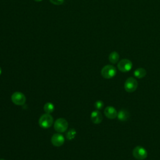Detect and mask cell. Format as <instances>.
<instances>
[{"mask_svg": "<svg viewBox=\"0 0 160 160\" xmlns=\"http://www.w3.org/2000/svg\"><path fill=\"white\" fill-rule=\"evenodd\" d=\"M26 100L24 94L21 92H14L11 95V101L16 105H23L26 102Z\"/></svg>", "mask_w": 160, "mask_h": 160, "instance_id": "cell-6", "label": "cell"}, {"mask_svg": "<svg viewBox=\"0 0 160 160\" xmlns=\"http://www.w3.org/2000/svg\"><path fill=\"white\" fill-rule=\"evenodd\" d=\"M117 118L120 121H126L129 118V113L126 109H121L118 112Z\"/></svg>", "mask_w": 160, "mask_h": 160, "instance_id": "cell-11", "label": "cell"}, {"mask_svg": "<svg viewBox=\"0 0 160 160\" xmlns=\"http://www.w3.org/2000/svg\"><path fill=\"white\" fill-rule=\"evenodd\" d=\"M119 55L116 51H113L111 52L109 55V61L112 64H116V62H118L119 61Z\"/></svg>", "mask_w": 160, "mask_h": 160, "instance_id": "cell-13", "label": "cell"}, {"mask_svg": "<svg viewBox=\"0 0 160 160\" xmlns=\"http://www.w3.org/2000/svg\"><path fill=\"white\" fill-rule=\"evenodd\" d=\"M101 74L105 79H111L116 76V69L112 65H106L102 68Z\"/></svg>", "mask_w": 160, "mask_h": 160, "instance_id": "cell-2", "label": "cell"}, {"mask_svg": "<svg viewBox=\"0 0 160 160\" xmlns=\"http://www.w3.org/2000/svg\"><path fill=\"white\" fill-rule=\"evenodd\" d=\"M51 142L54 146L60 147L64 142V138L62 134L59 133H56L51 137Z\"/></svg>", "mask_w": 160, "mask_h": 160, "instance_id": "cell-8", "label": "cell"}, {"mask_svg": "<svg viewBox=\"0 0 160 160\" xmlns=\"http://www.w3.org/2000/svg\"><path fill=\"white\" fill-rule=\"evenodd\" d=\"M35 1H38V2H39V1H41L42 0H34Z\"/></svg>", "mask_w": 160, "mask_h": 160, "instance_id": "cell-19", "label": "cell"}, {"mask_svg": "<svg viewBox=\"0 0 160 160\" xmlns=\"http://www.w3.org/2000/svg\"><path fill=\"white\" fill-rule=\"evenodd\" d=\"M104 106V103L101 100H98L96 101L94 103V107L96 109V110H100Z\"/></svg>", "mask_w": 160, "mask_h": 160, "instance_id": "cell-16", "label": "cell"}, {"mask_svg": "<svg viewBox=\"0 0 160 160\" xmlns=\"http://www.w3.org/2000/svg\"><path fill=\"white\" fill-rule=\"evenodd\" d=\"M104 113L105 116L108 118L111 119H113L117 117L118 112L116 109L113 106H107L104 111Z\"/></svg>", "mask_w": 160, "mask_h": 160, "instance_id": "cell-9", "label": "cell"}, {"mask_svg": "<svg viewBox=\"0 0 160 160\" xmlns=\"http://www.w3.org/2000/svg\"><path fill=\"white\" fill-rule=\"evenodd\" d=\"M68 128V121L64 118H59L56 119L54 124V128L58 132H65L67 130Z\"/></svg>", "mask_w": 160, "mask_h": 160, "instance_id": "cell-5", "label": "cell"}, {"mask_svg": "<svg viewBox=\"0 0 160 160\" xmlns=\"http://www.w3.org/2000/svg\"><path fill=\"white\" fill-rule=\"evenodd\" d=\"M146 74V71L145 69L142 68H137L134 71V76L139 79H141L144 78Z\"/></svg>", "mask_w": 160, "mask_h": 160, "instance_id": "cell-12", "label": "cell"}, {"mask_svg": "<svg viewBox=\"0 0 160 160\" xmlns=\"http://www.w3.org/2000/svg\"><path fill=\"white\" fill-rule=\"evenodd\" d=\"M138 85V84L137 80L132 77H129L126 80L124 84V88L127 92H132L136 90Z\"/></svg>", "mask_w": 160, "mask_h": 160, "instance_id": "cell-3", "label": "cell"}, {"mask_svg": "<svg viewBox=\"0 0 160 160\" xmlns=\"http://www.w3.org/2000/svg\"><path fill=\"white\" fill-rule=\"evenodd\" d=\"M53 123V118L50 114H42L39 119V124L40 127L44 129H47L50 128Z\"/></svg>", "mask_w": 160, "mask_h": 160, "instance_id": "cell-1", "label": "cell"}, {"mask_svg": "<svg viewBox=\"0 0 160 160\" xmlns=\"http://www.w3.org/2000/svg\"><path fill=\"white\" fill-rule=\"evenodd\" d=\"M132 62L128 59H122L118 64V69L122 72L129 71L132 69Z\"/></svg>", "mask_w": 160, "mask_h": 160, "instance_id": "cell-7", "label": "cell"}, {"mask_svg": "<svg viewBox=\"0 0 160 160\" xmlns=\"http://www.w3.org/2000/svg\"><path fill=\"white\" fill-rule=\"evenodd\" d=\"M0 160H5V159H0Z\"/></svg>", "mask_w": 160, "mask_h": 160, "instance_id": "cell-20", "label": "cell"}, {"mask_svg": "<svg viewBox=\"0 0 160 160\" xmlns=\"http://www.w3.org/2000/svg\"><path fill=\"white\" fill-rule=\"evenodd\" d=\"M1 72H2V69H1V67H0V74H1Z\"/></svg>", "mask_w": 160, "mask_h": 160, "instance_id": "cell-18", "label": "cell"}, {"mask_svg": "<svg viewBox=\"0 0 160 160\" xmlns=\"http://www.w3.org/2000/svg\"><path fill=\"white\" fill-rule=\"evenodd\" d=\"M76 135V131L74 129H69L68 132L66 133V138L69 140H71L75 138Z\"/></svg>", "mask_w": 160, "mask_h": 160, "instance_id": "cell-15", "label": "cell"}, {"mask_svg": "<svg viewBox=\"0 0 160 160\" xmlns=\"http://www.w3.org/2000/svg\"><path fill=\"white\" fill-rule=\"evenodd\" d=\"M44 110L46 113L51 114L54 110V106L52 103H51L50 102H46L44 106Z\"/></svg>", "mask_w": 160, "mask_h": 160, "instance_id": "cell-14", "label": "cell"}, {"mask_svg": "<svg viewBox=\"0 0 160 160\" xmlns=\"http://www.w3.org/2000/svg\"><path fill=\"white\" fill-rule=\"evenodd\" d=\"M132 155L138 160H143L147 158L148 152L143 147L138 146L133 149Z\"/></svg>", "mask_w": 160, "mask_h": 160, "instance_id": "cell-4", "label": "cell"}, {"mask_svg": "<svg viewBox=\"0 0 160 160\" xmlns=\"http://www.w3.org/2000/svg\"><path fill=\"white\" fill-rule=\"evenodd\" d=\"M51 3L54 5H60L64 2V0H49Z\"/></svg>", "mask_w": 160, "mask_h": 160, "instance_id": "cell-17", "label": "cell"}, {"mask_svg": "<svg viewBox=\"0 0 160 160\" xmlns=\"http://www.w3.org/2000/svg\"><path fill=\"white\" fill-rule=\"evenodd\" d=\"M91 119L94 124H99L102 121V114L99 111V110L93 111L91 114Z\"/></svg>", "mask_w": 160, "mask_h": 160, "instance_id": "cell-10", "label": "cell"}]
</instances>
